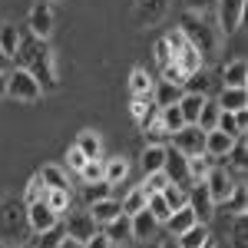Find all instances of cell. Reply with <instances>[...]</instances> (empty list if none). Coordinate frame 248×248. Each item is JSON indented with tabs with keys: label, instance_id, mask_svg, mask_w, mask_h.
Wrapping results in <instances>:
<instances>
[{
	"label": "cell",
	"instance_id": "obj_6",
	"mask_svg": "<svg viewBox=\"0 0 248 248\" xmlns=\"http://www.w3.org/2000/svg\"><path fill=\"white\" fill-rule=\"evenodd\" d=\"M172 139H175V149L182 155L205 153V129H199V126H182L179 133H172Z\"/></svg>",
	"mask_w": 248,
	"mask_h": 248
},
{
	"label": "cell",
	"instance_id": "obj_7",
	"mask_svg": "<svg viewBox=\"0 0 248 248\" xmlns=\"http://www.w3.org/2000/svg\"><path fill=\"white\" fill-rule=\"evenodd\" d=\"M202 182H205V189H209V195H212V202H215V205H222V202L229 199V192L235 189L229 169H218V166H212L209 175H205Z\"/></svg>",
	"mask_w": 248,
	"mask_h": 248
},
{
	"label": "cell",
	"instance_id": "obj_49",
	"mask_svg": "<svg viewBox=\"0 0 248 248\" xmlns=\"http://www.w3.org/2000/svg\"><path fill=\"white\" fill-rule=\"evenodd\" d=\"M7 96V73H0V99Z\"/></svg>",
	"mask_w": 248,
	"mask_h": 248
},
{
	"label": "cell",
	"instance_id": "obj_12",
	"mask_svg": "<svg viewBox=\"0 0 248 248\" xmlns=\"http://www.w3.org/2000/svg\"><path fill=\"white\" fill-rule=\"evenodd\" d=\"M205 99H209L205 93H182L179 96L175 106H179V113H182V119H186V126H195V123H199V113H202Z\"/></svg>",
	"mask_w": 248,
	"mask_h": 248
},
{
	"label": "cell",
	"instance_id": "obj_46",
	"mask_svg": "<svg viewBox=\"0 0 248 248\" xmlns=\"http://www.w3.org/2000/svg\"><path fill=\"white\" fill-rule=\"evenodd\" d=\"M66 159H70V169H83V162H86V155H83V153H79V149H77V146H73V149H70V155H66Z\"/></svg>",
	"mask_w": 248,
	"mask_h": 248
},
{
	"label": "cell",
	"instance_id": "obj_21",
	"mask_svg": "<svg viewBox=\"0 0 248 248\" xmlns=\"http://www.w3.org/2000/svg\"><path fill=\"white\" fill-rule=\"evenodd\" d=\"M245 79H248V63L245 60L225 63V70H222V83H225V86H245Z\"/></svg>",
	"mask_w": 248,
	"mask_h": 248
},
{
	"label": "cell",
	"instance_id": "obj_9",
	"mask_svg": "<svg viewBox=\"0 0 248 248\" xmlns=\"http://www.w3.org/2000/svg\"><path fill=\"white\" fill-rule=\"evenodd\" d=\"M27 27H30V33H33L37 40H46L50 33H53V10H50V3H46V0H40L37 7L30 10Z\"/></svg>",
	"mask_w": 248,
	"mask_h": 248
},
{
	"label": "cell",
	"instance_id": "obj_18",
	"mask_svg": "<svg viewBox=\"0 0 248 248\" xmlns=\"http://www.w3.org/2000/svg\"><path fill=\"white\" fill-rule=\"evenodd\" d=\"M186 126V119H182V113H179V106L172 103V106H159V129L166 136H172V133H179Z\"/></svg>",
	"mask_w": 248,
	"mask_h": 248
},
{
	"label": "cell",
	"instance_id": "obj_31",
	"mask_svg": "<svg viewBox=\"0 0 248 248\" xmlns=\"http://www.w3.org/2000/svg\"><path fill=\"white\" fill-rule=\"evenodd\" d=\"M43 202L57 215H63V212H70V189H46L43 192Z\"/></svg>",
	"mask_w": 248,
	"mask_h": 248
},
{
	"label": "cell",
	"instance_id": "obj_2",
	"mask_svg": "<svg viewBox=\"0 0 248 248\" xmlns=\"http://www.w3.org/2000/svg\"><path fill=\"white\" fill-rule=\"evenodd\" d=\"M7 96H10V99H17V103H37L40 96H43V86L33 79L30 70L17 66V70H10V73H7Z\"/></svg>",
	"mask_w": 248,
	"mask_h": 248
},
{
	"label": "cell",
	"instance_id": "obj_44",
	"mask_svg": "<svg viewBox=\"0 0 248 248\" xmlns=\"http://www.w3.org/2000/svg\"><path fill=\"white\" fill-rule=\"evenodd\" d=\"M155 63H159V66H169V63H172V50H169V43H166V40H159V43H155Z\"/></svg>",
	"mask_w": 248,
	"mask_h": 248
},
{
	"label": "cell",
	"instance_id": "obj_11",
	"mask_svg": "<svg viewBox=\"0 0 248 248\" xmlns=\"http://www.w3.org/2000/svg\"><path fill=\"white\" fill-rule=\"evenodd\" d=\"M155 232H159V222L153 218V212H149V209H139L136 215H129V235H133L136 242L153 238Z\"/></svg>",
	"mask_w": 248,
	"mask_h": 248
},
{
	"label": "cell",
	"instance_id": "obj_19",
	"mask_svg": "<svg viewBox=\"0 0 248 248\" xmlns=\"http://www.w3.org/2000/svg\"><path fill=\"white\" fill-rule=\"evenodd\" d=\"M162 162H166V146L149 142V146L142 149V159H139L142 172H146V175H149V172H159V169H162Z\"/></svg>",
	"mask_w": 248,
	"mask_h": 248
},
{
	"label": "cell",
	"instance_id": "obj_37",
	"mask_svg": "<svg viewBox=\"0 0 248 248\" xmlns=\"http://www.w3.org/2000/svg\"><path fill=\"white\" fill-rule=\"evenodd\" d=\"M79 179H83V182H96V179H103V159H86L83 169H79Z\"/></svg>",
	"mask_w": 248,
	"mask_h": 248
},
{
	"label": "cell",
	"instance_id": "obj_14",
	"mask_svg": "<svg viewBox=\"0 0 248 248\" xmlns=\"http://www.w3.org/2000/svg\"><path fill=\"white\" fill-rule=\"evenodd\" d=\"M172 63H175V66H179V70H182V73L189 77V73H199V70H202V53H199V50L192 46L189 40H186V43H182V46L175 50Z\"/></svg>",
	"mask_w": 248,
	"mask_h": 248
},
{
	"label": "cell",
	"instance_id": "obj_35",
	"mask_svg": "<svg viewBox=\"0 0 248 248\" xmlns=\"http://www.w3.org/2000/svg\"><path fill=\"white\" fill-rule=\"evenodd\" d=\"M106 235H109V242H123L129 235V215H119L113 222H106Z\"/></svg>",
	"mask_w": 248,
	"mask_h": 248
},
{
	"label": "cell",
	"instance_id": "obj_20",
	"mask_svg": "<svg viewBox=\"0 0 248 248\" xmlns=\"http://www.w3.org/2000/svg\"><path fill=\"white\" fill-rule=\"evenodd\" d=\"M126 175H129V162H126L123 155H116V159H106V162H103V179H106L109 186L126 182Z\"/></svg>",
	"mask_w": 248,
	"mask_h": 248
},
{
	"label": "cell",
	"instance_id": "obj_5",
	"mask_svg": "<svg viewBox=\"0 0 248 248\" xmlns=\"http://www.w3.org/2000/svg\"><path fill=\"white\" fill-rule=\"evenodd\" d=\"M27 222H30V229L37 232V235H43V232H50V229L60 225V215L40 199V202H30V205H27Z\"/></svg>",
	"mask_w": 248,
	"mask_h": 248
},
{
	"label": "cell",
	"instance_id": "obj_32",
	"mask_svg": "<svg viewBox=\"0 0 248 248\" xmlns=\"http://www.w3.org/2000/svg\"><path fill=\"white\" fill-rule=\"evenodd\" d=\"M77 149L86 155V159H99V153H103V142H99V136H96V133H90V129H86V133H79Z\"/></svg>",
	"mask_w": 248,
	"mask_h": 248
},
{
	"label": "cell",
	"instance_id": "obj_27",
	"mask_svg": "<svg viewBox=\"0 0 248 248\" xmlns=\"http://www.w3.org/2000/svg\"><path fill=\"white\" fill-rule=\"evenodd\" d=\"M166 225H169L172 235H182V232L189 229V225H195V215H192L189 205H182V209H175V212L169 215V222H166Z\"/></svg>",
	"mask_w": 248,
	"mask_h": 248
},
{
	"label": "cell",
	"instance_id": "obj_13",
	"mask_svg": "<svg viewBox=\"0 0 248 248\" xmlns=\"http://www.w3.org/2000/svg\"><path fill=\"white\" fill-rule=\"evenodd\" d=\"M86 212L93 215L96 225H106V222H113V218H119L123 215V205H119V199H99V202H93V205H86Z\"/></svg>",
	"mask_w": 248,
	"mask_h": 248
},
{
	"label": "cell",
	"instance_id": "obj_1",
	"mask_svg": "<svg viewBox=\"0 0 248 248\" xmlns=\"http://www.w3.org/2000/svg\"><path fill=\"white\" fill-rule=\"evenodd\" d=\"M20 50H23V60H27L23 70H30L40 86L53 90V86H57V70H53V57H50L46 40H37V37L23 40V37H20Z\"/></svg>",
	"mask_w": 248,
	"mask_h": 248
},
{
	"label": "cell",
	"instance_id": "obj_38",
	"mask_svg": "<svg viewBox=\"0 0 248 248\" xmlns=\"http://www.w3.org/2000/svg\"><path fill=\"white\" fill-rule=\"evenodd\" d=\"M166 186H169V175H166L162 169H159V172H149V175H146V182H142V189L149 192V195H153V192H162Z\"/></svg>",
	"mask_w": 248,
	"mask_h": 248
},
{
	"label": "cell",
	"instance_id": "obj_47",
	"mask_svg": "<svg viewBox=\"0 0 248 248\" xmlns=\"http://www.w3.org/2000/svg\"><path fill=\"white\" fill-rule=\"evenodd\" d=\"M57 248H83V242H79V238H70V235H63V238L57 242Z\"/></svg>",
	"mask_w": 248,
	"mask_h": 248
},
{
	"label": "cell",
	"instance_id": "obj_30",
	"mask_svg": "<svg viewBox=\"0 0 248 248\" xmlns=\"http://www.w3.org/2000/svg\"><path fill=\"white\" fill-rule=\"evenodd\" d=\"M113 195V186L106 182V179H96V182H86L83 186V199H86V205H93L99 199H109Z\"/></svg>",
	"mask_w": 248,
	"mask_h": 248
},
{
	"label": "cell",
	"instance_id": "obj_26",
	"mask_svg": "<svg viewBox=\"0 0 248 248\" xmlns=\"http://www.w3.org/2000/svg\"><path fill=\"white\" fill-rule=\"evenodd\" d=\"M0 50L7 53L10 60H17V50H20V30L14 23H7V27H0Z\"/></svg>",
	"mask_w": 248,
	"mask_h": 248
},
{
	"label": "cell",
	"instance_id": "obj_34",
	"mask_svg": "<svg viewBox=\"0 0 248 248\" xmlns=\"http://www.w3.org/2000/svg\"><path fill=\"white\" fill-rule=\"evenodd\" d=\"M218 113H222V109H218V103L205 99V106H202V113H199V123H195V126H199V129H205V133H209V129H215Z\"/></svg>",
	"mask_w": 248,
	"mask_h": 248
},
{
	"label": "cell",
	"instance_id": "obj_8",
	"mask_svg": "<svg viewBox=\"0 0 248 248\" xmlns=\"http://www.w3.org/2000/svg\"><path fill=\"white\" fill-rule=\"evenodd\" d=\"M245 17V0H218V30L235 33Z\"/></svg>",
	"mask_w": 248,
	"mask_h": 248
},
{
	"label": "cell",
	"instance_id": "obj_16",
	"mask_svg": "<svg viewBox=\"0 0 248 248\" xmlns=\"http://www.w3.org/2000/svg\"><path fill=\"white\" fill-rule=\"evenodd\" d=\"M93 232H96V222H93L90 212H73V215H70V222H66V235H70V238L86 242Z\"/></svg>",
	"mask_w": 248,
	"mask_h": 248
},
{
	"label": "cell",
	"instance_id": "obj_50",
	"mask_svg": "<svg viewBox=\"0 0 248 248\" xmlns=\"http://www.w3.org/2000/svg\"><path fill=\"white\" fill-rule=\"evenodd\" d=\"M159 248H179V242H175V235H172V238H166V242H162Z\"/></svg>",
	"mask_w": 248,
	"mask_h": 248
},
{
	"label": "cell",
	"instance_id": "obj_43",
	"mask_svg": "<svg viewBox=\"0 0 248 248\" xmlns=\"http://www.w3.org/2000/svg\"><path fill=\"white\" fill-rule=\"evenodd\" d=\"M162 79L166 83H175V86H182V79H186V73L175 66V63H169V66H162Z\"/></svg>",
	"mask_w": 248,
	"mask_h": 248
},
{
	"label": "cell",
	"instance_id": "obj_48",
	"mask_svg": "<svg viewBox=\"0 0 248 248\" xmlns=\"http://www.w3.org/2000/svg\"><path fill=\"white\" fill-rule=\"evenodd\" d=\"M10 63H14V60H10L7 53H3V50H0V73H10Z\"/></svg>",
	"mask_w": 248,
	"mask_h": 248
},
{
	"label": "cell",
	"instance_id": "obj_4",
	"mask_svg": "<svg viewBox=\"0 0 248 248\" xmlns=\"http://www.w3.org/2000/svg\"><path fill=\"white\" fill-rule=\"evenodd\" d=\"M186 205L192 209L195 222H202V225H209L212 215H215V202H212V195H209V189H205V182H195V186H189V199H186Z\"/></svg>",
	"mask_w": 248,
	"mask_h": 248
},
{
	"label": "cell",
	"instance_id": "obj_29",
	"mask_svg": "<svg viewBox=\"0 0 248 248\" xmlns=\"http://www.w3.org/2000/svg\"><path fill=\"white\" fill-rule=\"evenodd\" d=\"M153 77L146 73V70H133L129 73V93L133 96H153Z\"/></svg>",
	"mask_w": 248,
	"mask_h": 248
},
{
	"label": "cell",
	"instance_id": "obj_42",
	"mask_svg": "<svg viewBox=\"0 0 248 248\" xmlns=\"http://www.w3.org/2000/svg\"><path fill=\"white\" fill-rule=\"evenodd\" d=\"M83 248H113V242H109L106 232H93V235L83 242Z\"/></svg>",
	"mask_w": 248,
	"mask_h": 248
},
{
	"label": "cell",
	"instance_id": "obj_17",
	"mask_svg": "<svg viewBox=\"0 0 248 248\" xmlns=\"http://www.w3.org/2000/svg\"><path fill=\"white\" fill-rule=\"evenodd\" d=\"M245 103H248L245 86H222V93H218V109L238 113V109H245Z\"/></svg>",
	"mask_w": 248,
	"mask_h": 248
},
{
	"label": "cell",
	"instance_id": "obj_3",
	"mask_svg": "<svg viewBox=\"0 0 248 248\" xmlns=\"http://www.w3.org/2000/svg\"><path fill=\"white\" fill-rule=\"evenodd\" d=\"M182 37L189 40V43L199 50V53H202V57H205V53H212V50L218 46V37H215L209 27H205V20L199 17V14H186V17H182Z\"/></svg>",
	"mask_w": 248,
	"mask_h": 248
},
{
	"label": "cell",
	"instance_id": "obj_39",
	"mask_svg": "<svg viewBox=\"0 0 248 248\" xmlns=\"http://www.w3.org/2000/svg\"><path fill=\"white\" fill-rule=\"evenodd\" d=\"M225 205H229L235 215H245V186H235L229 192V199H225Z\"/></svg>",
	"mask_w": 248,
	"mask_h": 248
},
{
	"label": "cell",
	"instance_id": "obj_15",
	"mask_svg": "<svg viewBox=\"0 0 248 248\" xmlns=\"http://www.w3.org/2000/svg\"><path fill=\"white\" fill-rule=\"evenodd\" d=\"M235 139H238V136H229V133H222V129H209V133H205V155L225 159Z\"/></svg>",
	"mask_w": 248,
	"mask_h": 248
},
{
	"label": "cell",
	"instance_id": "obj_25",
	"mask_svg": "<svg viewBox=\"0 0 248 248\" xmlns=\"http://www.w3.org/2000/svg\"><path fill=\"white\" fill-rule=\"evenodd\" d=\"M186 162H189V179H192V182H202V179L209 175V169L215 166V162H212V155H205V153L186 155Z\"/></svg>",
	"mask_w": 248,
	"mask_h": 248
},
{
	"label": "cell",
	"instance_id": "obj_22",
	"mask_svg": "<svg viewBox=\"0 0 248 248\" xmlns=\"http://www.w3.org/2000/svg\"><path fill=\"white\" fill-rule=\"evenodd\" d=\"M205 238H209V225H202V222H195V225H189L182 235H175L179 248H199Z\"/></svg>",
	"mask_w": 248,
	"mask_h": 248
},
{
	"label": "cell",
	"instance_id": "obj_23",
	"mask_svg": "<svg viewBox=\"0 0 248 248\" xmlns=\"http://www.w3.org/2000/svg\"><path fill=\"white\" fill-rule=\"evenodd\" d=\"M37 175H40V182H43L46 189H70V175L60 169V166H43Z\"/></svg>",
	"mask_w": 248,
	"mask_h": 248
},
{
	"label": "cell",
	"instance_id": "obj_45",
	"mask_svg": "<svg viewBox=\"0 0 248 248\" xmlns=\"http://www.w3.org/2000/svg\"><path fill=\"white\" fill-rule=\"evenodd\" d=\"M235 248H245V215H238L235 222Z\"/></svg>",
	"mask_w": 248,
	"mask_h": 248
},
{
	"label": "cell",
	"instance_id": "obj_24",
	"mask_svg": "<svg viewBox=\"0 0 248 248\" xmlns=\"http://www.w3.org/2000/svg\"><path fill=\"white\" fill-rule=\"evenodd\" d=\"M146 199H149V192L142 189V186H133V189L126 192V199L119 202L123 205V215H136L139 209H146Z\"/></svg>",
	"mask_w": 248,
	"mask_h": 248
},
{
	"label": "cell",
	"instance_id": "obj_28",
	"mask_svg": "<svg viewBox=\"0 0 248 248\" xmlns=\"http://www.w3.org/2000/svg\"><path fill=\"white\" fill-rule=\"evenodd\" d=\"M179 86H175V83H166V79H162V83H159V86H153V103L155 106H172V103H179Z\"/></svg>",
	"mask_w": 248,
	"mask_h": 248
},
{
	"label": "cell",
	"instance_id": "obj_10",
	"mask_svg": "<svg viewBox=\"0 0 248 248\" xmlns=\"http://www.w3.org/2000/svg\"><path fill=\"white\" fill-rule=\"evenodd\" d=\"M162 172L169 175V182H175V186H189V162H186V155L179 153L175 146H166V162H162Z\"/></svg>",
	"mask_w": 248,
	"mask_h": 248
},
{
	"label": "cell",
	"instance_id": "obj_41",
	"mask_svg": "<svg viewBox=\"0 0 248 248\" xmlns=\"http://www.w3.org/2000/svg\"><path fill=\"white\" fill-rule=\"evenodd\" d=\"M43 192H46V186L40 182V175H33V179L27 182V205H30V202H40V199H43Z\"/></svg>",
	"mask_w": 248,
	"mask_h": 248
},
{
	"label": "cell",
	"instance_id": "obj_33",
	"mask_svg": "<svg viewBox=\"0 0 248 248\" xmlns=\"http://www.w3.org/2000/svg\"><path fill=\"white\" fill-rule=\"evenodd\" d=\"M159 195H162V199H166V205L175 212V209H182V205H186V199H189V189H186V186H175V182H169V186L159 192Z\"/></svg>",
	"mask_w": 248,
	"mask_h": 248
},
{
	"label": "cell",
	"instance_id": "obj_51",
	"mask_svg": "<svg viewBox=\"0 0 248 248\" xmlns=\"http://www.w3.org/2000/svg\"><path fill=\"white\" fill-rule=\"evenodd\" d=\"M199 248H218V242H215V238H212V235H209V238H205V242H202V245H199Z\"/></svg>",
	"mask_w": 248,
	"mask_h": 248
},
{
	"label": "cell",
	"instance_id": "obj_36",
	"mask_svg": "<svg viewBox=\"0 0 248 248\" xmlns=\"http://www.w3.org/2000/svg\"><path fill=\"white\" fill-rule=\"evenodd\" d=\"M182 86H186V93H205L209 90V77L199 70V73H189V77L182 79Z\"/></svg>",
	"mask_w": 248,
	"mask_h": 248
},
{
	"label": "cell",
	"instance_id": "obj_40",
	"mask_svg": "<svg viewBox=\"0 0 248 248\" xmlns=\"http://www.w3.org/2000/svg\"><path fill=\"white\" fill-rule=\"evenodd\" d=\"M229 155H232V166H235L238 172H245V136H238V139L232 142Z\"/></svg>",
	"mask_w": 248,
	"mask_h": 248
}]
</instances>
